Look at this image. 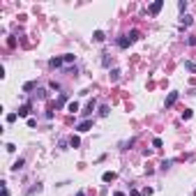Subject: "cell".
I'll return each instance as SVG.
<instances>
[{
    "instance_id": "1",
    "label": "cell",
    "mask_w": 196,
    "mask_h": 196,
    "mask_svg": "<svg viewBox=\"0 0 196 196\" xmlns=\"http://www.w3.org/2000/svg\"><path fill=\"white\" fill-rule=\"evenodd\" d=\"M175 102H178V92L173 90V92H169V97H166V106H173Z\"/></svg>"
},
{
    "instance_id": "2",
    "label": "cell",
    "mask_w": 196,
    "mask_h": 196,
    "mask_svg": "<svg viewBox=\"0 0 196 196\" xmlns=\"http://www.w3.org/2000/svg\"><path fill=\"white\" fill-rule=\"evenodd\" d=\"M118 175L116 173H113V171H106V173H104V175H102V180H104V182H113V180H116Z\"/></svg>"
},
{
    "instance_id": "3",
    "label": "cell",
    "mask_w": 196,
    "mask_h": 196,
    "mask_svg": "<svg viewBox=\"0 0 196 196\" xmlns=\"http://www.w3.org/2000/svg\"><path fill=\"white\" fill-rule=\"evenodd\" d=\"M76 129H79V132H88V129H92V122H90V120H83Z\"/></svg>"
},
{
    "instance_id": "4",
    "label": "cell",
    "mask_w": 196,
    "mask_h": 196,
    "mask_svg": "<svg viewBox=\"0 0 196 196\" xmlns=\"http://www.w3.org/2000/svg\"><path fill=\"white\" fill-rule=\"evenodd\" d=\"M161 5H164L161 0H157V2H152V5H150V14H157V12L161 9Z\"/></svg>"
},
{
    "instance_id": "5",
    "label": "cell",
    "mask_w": 196,
    "mask_h": 196,
    "mask_svg": "<svg viewBox=\"0 0 196 196\" xmlns=\"http://www.w3.org/2000/svg\"><path fill=\"white\" fill-rule=\"evenodd\" d=\"M127 39H129V42H136V39H141V32H139V30H132V32L127 35Z\"/></svg>"
},
{
    "instance_id": "6",
    "label": "cell",
    "mask_w": 196,
    "mask_h": 196,
    "mask_svg": "<svg viewBox=\"0 0 196 196\" xmlns=\"http://www.w3.org/2000/svg\"><path fill=\"white\" fill-rule=\"evenodd\" d=\"M92 111H95V99H92V102H88V106H85V111H83V116L88 118L90 113H92Z\"/></svg>"
},
{
    "instance_id": "7",
    "label": "cell",
    "mask_w": 196,
    "mask_h": 196,
    "mask_svg": "<svg viewBox=\"0 0 196 196\" xmlns=\"http://www.w3.org/2000/svg\"><path fill=\"white\" fill-rule=\"evenodd\" d=\"M28 113H30V106H28V104H23V106L18 108V118H26Z\"/></svg>"
},
{
    "instance_id": "8",
    "label": "cell",
    "mask_w": 196,
    "mask_h": 196,
    "mask_svg": "<svg viewBox=\"0 0 196 196\" xmlns=\"http://www.w3.org/2000/svg\"><path fill=\"white\" fill-rule=\"evenodd\" d=\"M23 169V157H18L16 161H14V166H12V171H21Z\"/></svg>"
},
{
    "instance_id": "9",
    "label": "cell",
    "mask_w": 196,
    "mask_h": 196,
    "mask_svg": "<svg viewBox=\"0 0 196 196\" xmlns=\"http://www.w3.org/2000/svg\"><path fill=\"white\" fill-rule=\"evenodd\" d=\"M180 23H182V26H192V16H187V14H182V18H180Z\"/></svg>"
},
{
    "instance_id": "10",
    "label": "cell",
    "mask_w": 196,
    "mask_h": 196,
    "mask_svg": "<svg viewBox=\"0 0 196 196\" xmlns=\"http://www.w3.org/2000/svg\"><path fill=\"white\" fill-rule=\"evenodd\" d=\"M185 69H189V71H194V74H196V63L187 60V63H185Z\"/></svg>"
},
{
    "instance_id": "11",
    "label": "cell",
    "mask_w": 196,
    "mask_h": 196,
    "mask_svg": "<svg viewBox=\"0 0 196 196\" xmlns=\"http://www.w3.org/2000/svg\"><path fill=\"white\" fill-rule=\"evenodd\" d=\"M95 42H104V32H102V30H95Z\"/></svg>"
},
{
    "instance_id": "12",
    "label": "cell",
    "mask_w": 196,
    "mask_h": 196,
    "mask_svg": "<svg viewBox=\"0 0 196 196\" xmlns=\"http://www.w3.org/2000/svg\"><path fill=\"white\" fill-rule=\"evenodd\" d=\"M63 63H65L63 58H51V67H60Z\"/></svg>"
},
{
    "instance_id": "13",
    "label": "cell",
    "mask_w": 196,
    "mask_h": 196,
    "mask_svg": "<svg viewBox=\"0 0 196 196\" xmlns=\"http://www.w3.org/2000/svg\"><path fill=\"white\" fill-rule=\"evenodd\" d=\"M67 108H69L71 113H76V111H79V104H76V102H69V104H67Z\"/></svg>"
},
{
    "instance_id": "14",
    "label": "cell",
    "mask_w": 196,
    "mask_h": 196,
    "mask_svg": "<svg viewBox=\"0 0 196 196\" xmlns=\"http://www.w3.org/2000/svg\"><path fill=\"white\" fill-rule=\"evenodd\" d=\"M118 46H120V49H127V46H129V39H127V37H122V39L118 42Z\"/></svg>"
},
{
    "instance_id": "15",
    "label": "cell",
    "mask_w": 196,
    "mask_h": 196,
    "mask_svg": "<svg viewBox=\"0 0 196 196\" xmlns=\"http://www.w3.org/2000/svg\"><path fill=\"white\" fill-rule=\"evenodd\" d=\"M71 148H79V145H81V141H79V136H71Z\"/></svg>"
},
{
    "instance_id": "16",
    "label": "cell",
    "mask_w": 196,
    "mask_h": 196,
    "mask_svg": "<svg viewBox=\"0 0 196 196\" xmlns=\"http://www.w3.org/2000/svg\"><path fill=\"white\" fill-rule=\"evenodd\" d=\"M120 79V69H113L111 71V81H118Z\"/></svg>"
},
{
    "instance_id": "17",
    "label": "cell",
    "mask_w": 196,
    "mask_h": 196,
    "mask_svg": "<svg viewBox=\"0 0 196 196\" xmlns=\"http://www.w3.org/2000/svg\"><path fill=\"white\" fill-rule=\"evenodd\" d=\"M189 118H192V111H189V108H185V111H182V120H189Z\"/></svg>"
},
{
    "instance_id": "18",
    "label": "cell",
    "mask_w": 196,
    "mask_h": 196,
    "mask_svg": "<svg viewBox=\"0 0 196 196\" xmlns=\"http://www.w3.org/2000/svg\"><path fill=\"white\" fill-rule=\"evenodd\" d=\"M152 148H161V139H152Z\"/></svg>"
},
{
    "instance_id": "19",
    "label": "cell",
    "mask_w": 196,
    "mask_h": 196,
    "mask_svg": "<svg viewBox=\"0 0 196 196\" xmlns=\"http://www.w3.org/2000/svg\"><path fill=\"white\" fill-rule=\"evenodd\" d=\"M99 116H108V106H102V108H99Z\"/></svg>"
},
{
    "instance_id": "20",
    "label": "cell",
    "mask_w": 196,
    "mask_h": 196,
    "mask_svg": "<svg viewBox=\"0 0 196 196\" xmlns=\"http://www.w3.org/2000/svg\"><path fill=\"white\" fill-rule=\"evenodd\" d=\"M2 196H9V189L5 187V185H2Z\"/></svg>"
},
{
    "instance_id": "21",
    "label": "cell",
    "mask_w": 196,
    "mask_h": 196,
    "mask_svg": "<svg viewBox=\"0 0 196 196\" xmlns=\"http://www.w3.org/2000/svg\"><path fill=\"white\" fill-rule=\"evenodd\" d=\"M113 196H125V194H122V192H116V194H113Z\"/></svg>"
},
{
    "instance_id": "22",
    "label": "cell",
    "mask_w": 196,
    "mask_h": 196,
    "mask_svg": "<svg viewBox=\"0 0 196 196\" xmlns=\"http://www.w3.org/2000/svg\"><path fill=\"white\" fill-rule=\"evenodd\" d=\"M76 196H85V192H79V194H76Z\"/></svg>"
}]
</instances>
